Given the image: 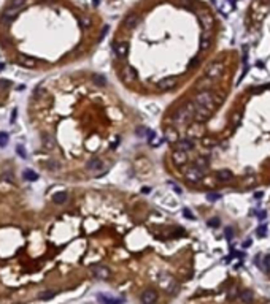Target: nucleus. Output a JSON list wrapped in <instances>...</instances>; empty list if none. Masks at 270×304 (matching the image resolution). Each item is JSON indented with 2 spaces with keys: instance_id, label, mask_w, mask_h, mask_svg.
Masks as SVG:
<instances>
[{
  "instance_id": "1a4fd4ad",
  "label": "nucleus",
  "mask_w": 270,
  "mask_h": 304,
  "mask_svg": "<svg viewBox=\"0 0 270 304\" xmlns=\"http://www.w3.org/2000/svg\"><path fill=\"white\" fill-rule=\"evenodd\" d=\"M156 299H157V293L154 290H146L141 295V302L143 304H154Z\"/></svg>"
},
{
  "instance_id": "4be33fe9",
  "label": "nucleus",
  "mask_w": 270,
  "mask_h": 304,
  "mask_svg": "<svg viewBox=\"0 0 270 304\" xmlns=\"http://www.w3.org/2000/svg\"><path fill=\"white\" fill-rule=\"evenodd\" d=\"M92 79H94V83H95L97 86H102V87H103V86L107 84V78H105V76H102V74H94Z\"/></svg>"
},
{
  "instance_id": "f8f14e48",
  "label": "nucleus",
  "mask_w": 270,
  "mask_h": 304,
  "mask_svg": "<svg viewBox=\"0 0 270 304\" xmlns=\"http://www.w3.org/2000/svg\"><path fill=\"white\" fill-rule=\"evenodd\" d=\"M194 147V141L192 139H181L177 143V150H183V152H188Z\"/></svg>"
},
{
  "instance_id": "a211bd4d",
  "label": "nucleus",
  "mask_w": 270,
  "mask_h": 304,
  "mask_svg": "<svg viewBox=\"0 0 270 304\" xmlns=\"http://www.w3.org/2000/svg\"><path fill=\"white\" fill-rule=\"evenodd\" d=\"M216 177H218L219 181H229L230 177H232V173L229 170H219L218 174H216Z\"/></svg>"
},
{
  "instance_id": "f03ea898",
  "label": "nucleus",
  "mask_w": 270,
  "mask_h": 304,
  "mask_svg": "<svg viewBox=\"0 0 270 304\" xmlns=\"http://www.w3.org/2000/svg\"><path fill=\"white\" fill-rule=\"evenodd\" d=\"M195 105H200V106L207 108L208 111H211V109L214 108L211 92H210V90H200L197 95H195Z\"/></svg>"
},
{
  "instance_id": "a19ab883",
  "label": "nucleus",
  "mask_w": 270,
  "mask_h": 304,
  "mask_svg": "<svg viewBox=\"0 0 270 304\" xmlns=\"http://www.w3.org/2000/svg\"><path fill=\"white\" fill-rule=\"evenodd\" d=\"M238 120H240V114H238V113H235V116H234V122H235V124H238Z\"/></svg>"
},
{
  "instance_id": "e433bc0d",
  "label": "nucleus",
  "mask_w": 270,
  "mask_h": 304,
  "mask_svg": "<svg viewBox=\"0 0 270 304\" xmlns=\"http://www.w3.org/2000/svg\"><path fill=\"white\" fill-rule=\"evenodd\" d=\"M167 138H170V141H173V139H177V135L173 132H168L167 133Z\"/></svg>"
},
{
  "instance_id": "7c9ffc66",
  "label": "nucleus",
  "mask_w": 270,
  "mask_h": 304,
  "mask_svg": "<svg viewBox=\"0 0 270 304\" xmlns=\"http://www.w3.org/2000/svg\"><path fill=\"white\" fill-rule=\"evenodd\" d=\"M80 24H81V27H89V25H91V21H89L87 18H80Z\"/></svg>"
},
{
  "instance_id": "ea45409f",
  "label": "nucleus",
  "mask_w": 270,
  "mask_h": 304,
  "mask_svg": "<svg viewBox=\"0 0 270 304\" xmlns=\"http://www.w3.org/2000/svg\"><path fill=\"white\" fill-rule=\"evenodd\" d=\"M199 62H200V59H199V57H195V59L191 62V65H192V67H195V65H199Z\"/></svg>"
},
{
  "instance_id": "2eb2a0df",
  "label": "nucleus",
  "mask_w": 270,
  "mask_h": 304,
  "mask_svg": "<svg viewBox=\"0 0 270 304\" xmlns=\"http://www.w3.org/2000/svg\"><path fill=\"white\" fill-rule=\"evenodd\" d=\"M68 200V193L67 192H57L53 195V201L56 203V205H64V203Z\"/></svg>"
},
{
  "instance_id": "f3484780",
  "label": "nucleus",
  "mask_w": 270,
  "mask_h": 304,
  "mask_svg": "<svg viewBox=\"0 0 270 304\" xmlns=\"http://www.w3.org/2000/svg\"><path fill=\"white\" fill-rule=\"evenodd\" d=\"M124 76H126V78H129V81H134V79L137 78V71H135V68L130 67V65H127V67L124 68Z\"/></svg>"
},
{
  "instance_id": "c9c22d12",
  "label": "nucleus",
  "mask_w": 270,
  "mask_h": 304,
  "mask_svg": "<svg viewBox=\"0 0 270 304\" xmlns=\"http://www.w3.org/2000/svg\"><path fill=\"white\" fill-rule=\"evenodd\" d=\"M18 154H19L21 157H26V152H24V147H21V146H18Z\"/></svg>"
},
{
  "instance_id": "423d86ee",
  "label": "nucleus",
  "mask_w": 270,
  "mask_h": 304,
  "mask_svg": "<svg viewBox=\"0 0 270 304\" xmlns=\"http://www.w3.org/2000/svg\"><path fill=\"white\" fill-rule=\"evenodd\" d=\"M186 177H188V181H189V182H199V181L202 179V177H204V173H202L197 166H194V168L188 170Z\"/></svg>"
},
{
  "instance_id": "c85d7f7f",
  "label": "nucleus",
  "mask_w": 270,
  "mask_h": 304,
  "mask_svg": "<svg viewBox=\"0 0 270 304\" xmlns=\"http://www.w3.org/2000/svg\"><path fill=\"white\" fill-rule=\"evenodd\" d=\"M262 268H264L265 271H270V255H267V257L264 258V265H262Z\"/></svg>"
},
{
  "instance_id": "a878e982",
  "label": "nucleus",
  "mask_w": 270,
  "mask_h": 304,
  "mask_svg": "<svg viewBox=\"0 0 270 304\" xmlns=\"http://www.w3.org/2000/svg\"><path fill=\"white\" fill-rule=\"evenodd\" d=\"M22 5H24V0H11V2H10V7L11 8H18L19 10Z\"/></svg>"
},
{
  "instance_id": "5701e85b",
  "label": "nucleus",
  "mask_w": 270,
  "mask_h": 304,
  "mask_svg": "<svg viewBox=\"0 0 270 304\" xmlns=\"http://www.w3.org/2000/svg\"><path fill=\"white\" fill-rule=\"evenodd\" d=\"M24 177H26L27 181H35L37 179V174L34 171H30V170H26V171H24Z\"/></svg>"
},
{
  "instance_id": "9b49d317",
  "label": "nucleus",
  "mask_w": 270,
  "mask_h": 304,
  "mask_svg": "<svg viewBox=\"0 0 270 304\" xmlns=\"http://www.w3.org/2000/svg\"><path fill=\"white\" fill-rule=\"evenodd\" d=\"M199 19H200V22L204 24V27H205L207 30H210V29L213 27V24H214L213 18H211L208 13H200V14H199Z\"/></svg>"
},
{
  "instance_id": "0eeeda50",
  "label": "nucleus",
  "mask_w": 270,
  "mask_h": 304,
  "mask_svg": "<svg viewBox=\"0 0 270 304\" xmlns=\"http://www.w3.org/2000/svg\"><path fill=\"white\" fill-rule=\"evenodd\" d=\"M127 53H129V44L127 43H116L114 44V54H116V57L124 59L127 56Z\"/></svg>"
},
{
  "instance_id": "6e6552de",
  "label": "nucleus",
  "mask_w": 270,
  "mask_h": 304,
  "mask_svg": "<svg viewBox=\"0 0 270 304\" xmlns=\"http://www.w3.org/2000/svg\"><path fill=\"white\" fill-rule=\"evenodd\" d=\"M138 22H140V19H138L137 14H129V16L124 18V21H122V25H124L126 29H135L137 25H138Z\"/></svg>"
},
{
  "instance_id": "6ab92c4d",
  "label": "nucleus",
  "mask_w": 270,
  "mask_h": 304,
  "mask_svg": "<svg viewBox=\"0 0 270 304\" xmlns=\"http://www.w3.org/2000/svg\"><path fill=\"white\" fill-rule=\"evenodd\" d=\"M99 299L105 304H119V302H122V299H114V298H108V296H103V295H100Z\"/></svg>"
},
{
  "instance_id": "9d476101",
  "label": "nucleus",
  "mask_w": 270,
  "mask_h": 304,
  "mask_svg": "<svg viewBox=\"0 0 270 304\" xmlns=\"http://www.w3.org/2000/svg\"><path fill=\"white\" fill-rule=\"evenodd\" d=\"M92 274H94L97 279H108L110 271H108L107 266H95V268L92 269Z\"/></svg>"
},
{
  "instance_id": "b1692460",
  "label": "nucleus",
  "mask_w": 270,
  "mask_h": 304,
  "mask_svg": "<svg viewBox=\"0 0 270 304\" xmlns=\"http://www.w3.org/2000/svg\"><path fill=\"white\" fill-rule=\"evenodd\" d=\"M54 295H56V291L48 290V291H45V293H41V295H40V299H51Z\"/></svg>"
},
{
  "instance_id": "37998d69",
  "label": "nucleus",
  "mask_w": 270,
  "mask_h": 304,
  "mask_svg": "<svg viewBox=\"0 0 270 304\" xmlns=\"http://www.w3.org/2000/svg\"><path fill=\"white\" fill-rule=\"evenodd\" d=\"M150 190H151L150 187H143V189H141V192H143V193H150Z\"/></svg>"
},
{
  "instance_id": "cd10ccee",
  "label": "nucleus",
  "mask_w": 270,
  "mask_h": 304,
  "mask_svg": "<svg viewBox=\"0 0 270 304\" xmlns=\"http://www.w3.org/2000/svg\"><path fill=\"white\" fill-rule=\"evenodd\" d=\"M237 296H240V291H238L237 288H232V290L229 291V299H235Z\"/></svg>"
},
{
  "instance_id": "473e14b6",
  "label": "nucleus",
  "mask_w": 270,
  "mask_h": 304,
  "mask_svg": "<svg viewBox=\"0 0 270 304\" xmlns=\"http://www.w3.org/2000/svg\"><path fill=\"white\" fill-rule=\"evenodd\" d=\"M183 214H184V217H186V219H189V220H194V215H192V212H191L189 209H184V211H183Z\"/></svg>"
},
{
  "instance_id": "20e7f679",
  "label": "nucleus",
  "mask_w": 270,
  "mask_h": 304,
  "mask_svg": "<svg viewBox=\"0 0 270 304\" xmlns=\"http://www.w3.org/2000/svg\"><path fill=\"white\" fill-rule=\"evenodd\" d=\"M194 106H195V109H194V119L197 120V122H205L210 117V111L207 108H204L200 105H194Z\"/></svg>"
},
{
  "instance_id": "dca6fc26",
  "label": "nucleus",
  "mask_w": 270,
  "mask_h": 304,
  "mask_svg": "<svg viewBox=\"0 0 270 304\" xmlns=\"http://www.w3.org/2000/svg\"><path fill=\"white\" fill-rule=\"evenodd\" d=\"M253 298H254V295H253L251 290H241V291H240V299H241L243 302H251Z\"/></svg>"
},
{
  "instance_id": "412c9836",
  "label": "nucleus",
  "mask_w": 270,
  "mask_h": 304,
  "mask_svg": "<svg viewBox=\"0 0 270 304\" xmlns=\"http://www.w3.org/2000/svg\"><path fill=\"white\" fill-rule=\"evenodd\" d=\"M21 65H24V67H34L35 65V59L27 57V56H22L21 57Z\"/></svg>"
},
{
  "instance_id": "58836bf2",
  "label": "nucleus",
  "mask_w": 270,
  "mask_h": 304,
  "mask_svg": "<svg viewBox=\"0 0 270 304\" xmlns=\"http://www.w3.org/2000/svg\"><path fill=\"white\" fill-rule=\"evenodd\" d=\"M146 133H148V130H146V129H138L137 130V135H146Z\"/></svg>"
},
{
  "instance_id": "4c0bfd02",
  "label": "nucleus",
  "mask_w": 270,
  "mask_h": 304,
  "mask_svg": "<svg viewBox=\"0 0 270 304\" xmlns=\"http://www.w3.org/2000/svg\"><path fill=\"white\" fill-rule=\"evenodd\" d=\"M257 235H259V236H264V235H265V226H259Z\"/></svg>"
},
{
  "instance_id": "f704fd0d",
  "label": "nucleus",
  "mask_w": 270,
  "mask_h": 304,
  "mask_svg": "<svg viewBox=\"0 0 270 304\" xmlns=\"http://www.w3.org/2000/svg\"><path fill=\"white\" fill-rule=\"evenodd\" d=\"M0 86H2V87H10V86H11V83H10V81H7V79H0Z\"/></svg>"
},
{
  "instance_id": "f257e3e1",
  "label": "nucleus",
  "mask_w": 270,
  "mask_h": 304,
  "mask_svg": "<svg viewBox=\"0 0 270 304\" xmlns=\"http://www.w3.org/2000/svg\"><path fill=\"white\" fill-rule=\"evenodd\" d=\"M194 109H195V106H194L192 103H188L186 106L180 108V111L173 116V120H175L177 124H188L189 119L194 116Z\"/></svg>"
},
{
  "instance_id": "c03bdc74",
  "label": "nucleus",
  "mask_w": 270,
  "mask_h": 304,
  "mask_svg": "<svg viewBox=\"0 0 270 304\" xmlns=\"http://www.w3.org/2000/svg\"><path fill=\"white\" fill-rule=\"evenodd\" d=\"M265 89H270V84H267V86H265Z\"/></svg>"
},
{
  "instance_id": "79ce46f5",
  "label": "nucleus",
  "mask_w": 270,
  "mask_h": 304,
  "mask_svg": "<svg viewBox=\"0 0 270 304\" xmlns=\"http://www.w3.org/2000/svg\"><path fill=\"white\" fill-rule=\"evenodd\" d=\"M118 144H119V139H116V141H113V143H111V149H114V147H118Z\"/></svg>"
},
{
  "instance_id": "72a5a7b5",
  "label": "nucleus",
  "mask_w": 270,
  "mask_h": 304,
  "mask_svg": "<svg viewBox=\"0 0 270 304\" xmlns=\"http://www.w3.org/2000/svg\"><path fill=\"white\" fill-rule=\"evenodd\" d=\"M208 225L210 226H218L219 225V219H210L208 220Z\"/></svg>"
},
{
  "instance_id": "ddd939ff",
  "label": "nucleus",
  "mask_w": 270,
  "mask_h": 304,
  "mask_svg": "<svg viewBox=\"0 0 270 304\" xmlns=\"http://www.w3.org/2000/svg\"><path fill=\"white\" fill-rule=\"evenodd\" d=\"M172 159H173V162H175L177 165H183V163H186V162H188V155H186V152H183V150H177V152H173Z\"/></svg>"
},
{
  "instance_id": "c756f323",
  "label": "nucleus",
  "mask_w": 270,
  "mask_h": 304,
  "mask_svg": "<svg viewBox=\"0 0 270 304\" xmlns=\"http://www.w3.org/2000/svg\"><path fill=\"white\" fill-rule=\"evenodd\" d=\"M7 141H8V135L7 133H0V146H5L7 144Z\"/></svg>"
},
{
  "instance_id": "393cba45",
  "label": "nucleus",
  "mask_w": 270,
  "mask_h": 304,
  "mask_svg": "<svg viewBox=\"0 0 270 304\" xmlns=\"http://www.w3.org/2000/svg\"><path fill=\"white\" fill-rule=\"evenodd\" d=\"M211 44V38H202L200 41V49H208Z\"/></svg>"
},
{
  "instance_id": "2f4dec72",
  "label": "nucleus",
  "mask_w": 270,
  "mask_h": 304,
  "mask_svg": "<svg viewBox=\"0 0 270 304\" xmlns=\"http://www.w3.org/2000/svg\"><path fill=\"white\" fill-rule=\"evenodd\" d=\"M226 238L230 241L232 238H234V230H232V228L229 226V228H226Z\"/></svg>"
},
{
  "instance_id": "aec40b11",
  "label": "nucleus",
  "mask_w": 270,
  "mask_h": 304,
  "mask_svg": "<svg viewBox=\"0 0 270 304\" xmlns=\"http://www.w3.org/2000/svg\"><path fill=\"white\" fill-rule=\"evenodd\" d=\"M195 165H197V168H199L200 171H205V170L208 168V162H207L204 157H199L197 160H195Z\"/></svg>"
},
{
  "instance_id": "39448f33",
  "label": "nucleus",
  "mask_w": 270,
  "mask_h": 304,
  "mask_svg": "<svg viewBox=\"0 0 270 304\" xmlns=\"http://www.w3.org/2000/svg\"><path fill=\"white\" fill-rule=\"evenodd\" d=\"M177 83H178V79L175 78V76H167V78H164V79H161V81L157 83V87L162 89V90H167V89L175 87Z\"/></svg>"
},
{
  "instance_id": "bb28decb",
  "label": "nucleus",
  "mask_w": 270,
  "mask_h": 304,
  "mask_svg": "<svg viewBox=\"0 0 270 304\" xmlns=\"http://www.w3.org/2000/svg\"><path fill=\"white\" fill-rule=\"evenodd\" d=\"M207 198H208L210 201H218V200L221 198V195H219V193H207Z\"/></svg>"
},
{
  "instance_id": "4468645a",
  "label": "nucleus",
  "mask_w": 270,
  "mask_h": 304,
  "mask_svg": "<svg viewBox=\"0 0 270 304\" xmlns=\"http://www.w3.org/2000/svg\"><path fill=\"white\" fill-rule=\"evenodd\" d=\"M102 166H103V162H102L100 159H97V157L91 159L89 163H87V170H89V171H99Z\"/></svg>"
},
{
  "instance_id": "7ed1b4c3",
  "label": "nucleus",
  "mask_w": 270,
  "mask_h": 304,
  "mask_svg": "<svg viewBox=\"0 0 270 304\" xmlns=\"http://www.w3.org/2000/svg\"><path fill=\"white\" fill-rule=\"evenodd\" d=\"M223 71H224V63L223 62H213L205 70V74H207L208 79H214V78H218V76L223 74Z\"/></svg>"
}]
</instances>
